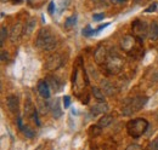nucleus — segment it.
I'll list each match as a JSON object with an SVG mask.
<instances>
[{
    "mask_svg": "<svg viewBox=\"0 0 158 150\" xmlns=\"http://www.w3.org/2000/svg\"><path fill=\"white\" fill-rule=\"evenodd\" d=\"M37 109L34 108V105H33V103L31 102V99H27V102H26V104H24V112H26V115L27 116H33V114L35 112Z\"/></svg>",
    "mask_w": 158,
    "mask_h": 150,
    "instance_id": "nucleus-20",
    "label": "nucleus"
},
{
    "mask_svg": "<svg viewBox=\"0 0 158 150\" xmlns=\"http://www.w3.org/2000/svg\"><path fill=\"white\" fill-rule=\"evenodd\" d=\"M7 58H9V55H7V52H5V51H1V61H7Z\"/></svg>",
    "mask_w": 158,
    "mask_h": 150,
    "instance_id": "nucleus-35",
    "label": "nucleus"
},
{
    "mask_svg": "<svg viewBox=\"0 0 158 150\" xmlns=\"http://www.w3.org/2000/svg\"><path fill=\"white\" fill-rule=\"evenodd\" d=\"M17 126H19V128H20L21 131L24 128V126H23V124H22V117H21V116L17 117Z\"/></svg>",
    "mask_w": 158,
    "mask_h": 150,
    "instance_id": "nucleus-34",
    "label": "nucleus"
},
{
    "mask_svg": "<svg viewBox=\"0 0 158 150\" xmlns=\"http://www.w3.org/2000/svg\"><path fill=\"white\" fill-rule=\"evenodd\" d=\"M112 121H113L112 115H102V117H100V120L98 121V126L100 128H105V127L110 126Z\"/></svg>",
    "mask_w": 158,
    "mask_h": 150,
    "instance_id": "nucleus-17",
    "label": "nucleus"
},
{
    "mask_svg": "<svg viewBox=\"0 0 158 150\" xmlns=\"http://www.w3.org/2000/svg\"><path fill=\"white\" fill-rule=\"evenodd\" d=\"M54 9H55V2H52V1H51V2L49 4V7H48V10H49V14H50V15H52V14H54Z\"/></svg>",
    "mask_w": 158,
    "mask_h": 150,
    "instance_id": "nucleus-32",
    "label": "nucleus"
},
{
    "mask_svg": "<svg viewBox=\"0 0 158 150\" xmlns=\"http://www.w3.org/2000/svg\"><path fill=\"white\" fill-rule=\"evenodd\" d=\"M150 124L146 119L139 117V119H133L130 121H128L127 124V132L130 137L133 138H140L145 132L147 131Z\"/></svg>",
    "mask_w": 158,
    "mask_h": 150,
    "instance_id": "nucleus-3",
    "label": "nucleus"
},
{
    "mask_svg": "<svg viewBox=\"0 0 158 150\" xmlns=\"http://www.w3.org/2000/svg\"><path fill=\"white\" fill-rule=\"evenodd\" d=\"M23 33H24V28H23V26L21 23L14 24L11 30H10V40L12 42H17L21 39V37L23 35Z\"/></svg>",
    "mask_w": 158,
    "mask_h": 150,
    "instance_id": "nucleus-9",
    "label": "nucleus"
},
{
    "mask_svg": "<svg viewBox=\"0 0 158 150\" xmlns=\"http://www.w3.org/2000/svg\"><path fill=\"white\" fill-rule=\"evenodd\" d=\"M35 26H37V19L35 18H32L29 19L24 27V34L26 35H31L33 33V30L35 29Z\"/></svg>",
    "mask_w": 158,
    "mask_h": 150,
    "instance_id": "nucleus-18",
    "label": "nucleus"
},
{
    "mask_svg": "<svg viewBox=\"0 0 158 150\" xmlns=\"http://www.w3.org/2000/svg\"><path fill=\"white\" fill-rule=\"evenodd\" d=\"M6 105L9 108V110L11 112H19V98L15 96H10L6 99Z\"/></svg>",
    "mask_w": 158,
    "mask_h": 150,
    "instance_id": "nucleus-13",
    "label": "nucleus"
},
{
    "mask_svg": "<svg viewBox=\"0 0 158 150\" xmlns=\"http://www.w3.org/2000/svg\"><path fill=\"white\" fill-rule=\"evenodd\" d=\"M100 85H101V90L103 91V93H106L107 96H113V94H116L118 92L116 86L108 80H102Z\"/></svg>",
    "mask_w": 158,
    "mask_h": 150,
    "instance_id": "nucleus-11",
    "label": "nucleus"
},
{
    "mask_svg": "<svg viewBox=\"0 0 158 150\" xmlns=\"http://www.w3.org/2000/svg\"><path fill=\"white\" fill-rule=\"evenodd\" d=\"M51 112H52V115L55 119H59L60 116L62 115V110L60 108V103H59V99L55 101V103L51 104Z\"/></svg>",
    "mask_w": 158,
    "mask_h": 150,
    "instance_id": "nucleus-19",
    "label": "nucleus"
},
{
    "mask_svg": "<svg viewBox=\"0 0 158 150\" xmlns=\"http://www.w3.org/2000/svg\"><path fill=\"white\" fill-rule=\"evenodd\" d=\"M69 105H71V98H69V96H64L63 97V107L69 108Z\"/></svg>",
    "mask_w": 158,
    "mask_h": 150,
    "instance_id": "nucleus-27",
    "label": "nucleus"
},
{
    "mask_svg": "<svg viewBox=\"0 0 158 150\" xmlns=\"http://www.w3.org/2000/svg\"><path fill=\"white\" fill-rule=\"evenodd\" d=\"M138 38L134 35H124L120 39V47L124 52L130 53L138 47Z\"/></svg>",
    "mask_w": 158,
    "mask_h": 150,
    "instance_id": "nucleus-7",
    "label": "nucleus"
},
{
    "mask_svg": "<svg viewBox=\"0 0 158 150\" xmlns=\"http://www.w3.org/2000/svg\"><path fill=\"white\" fill-rule=\"evenodd\" d=\"M49 87L50 86L45 80H41L38 84V92L44 99H49L50 98V89Z\"/></svg>",
    "mask_w": 158,
    "mask_h": 150,
    "instance_id": "nucleus-12",
    "label": "nucleus"
},
{
    "mask_svg": "<svg viewBox=\"0 0 158 150\" xmlns=\"http://www.w3.org/2000/svg\"><path fill=\"white\" fill-rule=\"evenodd\" d=\"M103 18H105V14H94V15H93V19H94V21L100 22V21H102Z\"/></svg>",
    "mask_w": 158,
    "mask_h": 150,
    "instance_id": "nucleus-28",
    "label": "nucleus"
},
{
    "mask_svg": "<svg viewBox=\"0 0 158 150\" xmlns=\"http://www.w3.org/2000/svg\"><path fill=\"white\" fill-rule=\"evenodd\" d=\"M83 77H84V75L81 73V70L79 68H76V70L73 73V93H76V96H78V97H80V91H84V87L88 82Z\"/></svg>",
    "mask_w": 158,
    "mask_h": 150,
    "instance_id": "nucleus-5",
    "label": "nucleus"
},
{
    "mask_svg": "<svg viewBox=\"0 0 158 150\" xmlns=\"http://www.w3.org/2000/svg\"><path fill=\"white\" fill-rule=\"evenodd\" d=\"M156 9H157V4L155 2V4H152L151 6H148L146 9V12H153V11H156Z\"/></svg>",
    "mask_w": 158,
    "mask_h": 150,
    "instance_id": "nucleus-30",
    "label": "nucleus"
},
{
    "mask_svg": "<svg viewBox=\"0 0 158 150\" xmlns=\"http://www.w3.org/2000/svg\"><path fill=\"white\" fill-rule=\"evenodd\" d=\"M46 79H48L49 86H50L55 92H59L60 90L62 89V82L60 81L57 77H55V76H52V75H49Z\"/></svg>",
    "mask_w": 158,
    "mask_h": 150,
    "instance_id": "nucleus-15",
    "label": "nucleus"
},
{
    "mask_svg": "<svg viewBox=\"0 0 158 150\" xmlns=\"http://www.w3.org/2000/svg\"><path fill=\"white\" fill-rule=\"evenodd\" d=\"M1 37H0V45L2 46L4 45V42H5V40H6V38H7V28L6 27H1Z\"/></svg>",
    "mask_w": 158,
    "mask_h": 150,
    "instance_id": "nucleus-22",
    "label": "nucleus"
},
{
    "mask_svg": "<svg viewBox=\"0 0 158 150\" xmlns=\"http://www.w3.org/2000/svg\"><path fill=\"white\" fill-rule=\"evenodd\" d=\"M148 38L152 41H157L158 40V23L157 22H152L148 27Z\"/></svg>",
    "mask_w": 158,
    "mask_h": 150,
    "instance_id": "nucleus-16",
    "label": "nucleus"
},
{
    "mask_svg": "<svg viewBox=\"0 0 158 150\" xmlns=\"http://www.w3.org/2000/svg\"><path fill=\"white\" fill-rule=\"evenodd\" d=\"M76 19H77V16H76V15H73V16L68 17V18H67V21L64 22V26H66L67 28H69V27L74 26V24H76Z\"/></svg>",
    "mask_w": 158,
    "mask_h": 150,
    "instance_id": "nucleus-23",
    "label": "nucleus"
},
{
    "mask_svg": "<svg viewBox=\"0 0 158 150\" xmlns=\"http://www.w3.org/2000/svg\"><path fill=\"white\" fill-rule=\"evenodd\" d=\"M22 132L26 134V137H28V138H33L34 137V132L31 130V127L29 126H24V128L22 130Z\"/></svg>",
    "mask_w": 158,
    "mask_h": 150,
    "instance_id": "nucleus-26",
    "label": "nucleus"
},
{
    "mask_svg": "<svg viewBox=\"0 0 158 150\" xmlns=\"http://www.w3.org/2000/svg\"><path fill=\"white\" fill-rule=\"evenodd\" d=\"M147 150H158V137H156L147 147Z\"/></svg>",
    "mask_w": 158,
    "mask_h": 150,
    "instance_id": "nucleus-25",
    "label": "nucleus"
},
{
    "mask_svg": "<svg viewBox=\"0 0 158 150\" xmlns=\"http://www.w3.org/2000/svg\"><path fill=\"white\" fill-rule=\"evenodd\" d=\"M131 28H133L134 37L138 38L140 41H142L145 38L148 37V28H147L146 22L140 21V19H135L134 23L131 24Z\"/></svg>",
    "mask_w": 158,
    "mask_h": 150,
    "instance_id": "nucleus-6",
    "label": "nucleus"
},
{
    "mask_svg": "<svg viewBox=\"0 0 158 150\" xmlns=\"http://www.w3.org/2000/svg\"><path fill=\"white\" fill-rule=\"evenodd\" d=\"M63 64V59L60 53H54L48 58L46 63H45V68L48 70H56Z\"/></svg>",
    "mask_w": 158,
    "mask_h": 150,
    "instance_id": "nucleus-8",
    "label": "nucleus"
},
{
    "mask_svg": "<svg viewBox=\"0 0 158 150\" xmlns=\"http://www.w3.org/2000/svg\"><path fill=\"white\" fill-rule=\"evenodd\" d=\"M107 56H108V50H106V47L103 45H100L99 47L95 50V62L98 64H105L107 61Z\"/></svg>",
    "mask_w": 158,
    "mask_h": 150,
    "instance_id": "nucleus-10",
    "label": "nucleus"
},
{
    "mask_svg": "<svg viewBox=\"0 0 158 150\" xmlns=\"http://www.w3.org/2000/svg\"><path fill=\"white\" fill-rule=\"evenodd\" d=\"M32 117H33V120L35 121V124H37L38 126H40V121H39V119H38V112H37V110L34 112V114H33V116H32Z\"/></svg>",
    "mask_w": 158,
    "mask_h": 150,
    "instance_id": "nucleus-33",
    "label": "nucleus"
},
{
    "mask_svg": "<svg viewBox=\"0 0 158 150\" xmlns=\"http://www.w3.org/2000/svg\"><path fill=\"white\" fill-rule=\"evenodd\" d=\"M125 150H142V149H141V147L138 145V144H130Z\"/></svg>",
    "mask_w": 158,
    "mask_h": 150,
    "instance_id": "nucleus-29",
    "label": "nucleus"
},
{
    "mask_svg": "<svg viewBox=\"0 0 158 150\" xmlns=\"http://www.w3.org/2000/svg\"><path fill=\"white\" fill-rule=\"evenodd\" d=\"M94 34H95V30H94L90 26H86V28L83 29V35H84V37H91V35H94Z\"/></svg>",
    "mask_w": 158,
    "mask_h": 150,
    "instance_id": "nucleus-24",
    "label": "nucleus"
},
{
    "mask_svg": "<svg viewBox=\"0 0 158 150\" xmlns=\"http://www.w3.org/2000/svg\"><path fill=\"white\" fill-rule=\"evenodd\" d=\"M91 92H93L94 97H95L98 101L105 102V94H103V91H102L101 89H99V87H93V89H91Z\"/></svg>",
    "mask_w": 158,
    "mask_h": 150,
    "instance_id": "nucleus-21",
    "label": "nucleus"
},
{
    "mask_svg": "<svg viewBox=\"0 0 158 150\" xmlns=\"http://www.w3.org/2000/svg\"><path fill=\"white\" fill-rule=\"evenodd\" d=\"M2 2H6V1H10V0H1Z\"/></svg>",
    "mask_w": 158,
    "mask_h": 150,
    "instance_id": "nucleus-36",
    "label": "nucleus"
},
{
    "mask_svg": "<svg viewBox=\"0 0 158 150\" xmlns=\"http://www.w3.org/2000/svg\"><path fill=\"white\" fill-rule=\"evenodd\" d=\"M106 67H107V70L111 73V74H118L119 72L122 70L123 68V64H124V59L120 57L117 51H114V49L108 52V56H107V61H106Z\"/></svg>",
    "mask_w": 158,
    "mask_h": 150,
    "instance_id": "nucleus-4",
    "label": "nucleus"
},
{
    "mask_svg": "<svg viewBox=\"0 0 158 150\" xmlns=\"http://www.w3.org/2000/svg\"><path fill=\"white\" fill-rule=\"evenodd\" d=\"M35 45L37 47L44 51H51L56 47L57 45V40L56 37L51 33L50 29L48 28H41L38 33V37L35 40Z\"/></svg>",
    "mask_w": 158,
    "mask_h": 150,
    "instance_id": "nucleus-1",
    "label": "nucleus"
},
{
    "mask_svg": "<svg viewBox=\"0 0 158 150\" xmlns=\"http://www.w3.org/2000/svg\"><path fill=\"white\" fill-rule=\"evenodd\" d=\"M108 112V105H107V103H105V102H100L98 104H95L93 108H91V114L94 115V116H96V115H100V114H105V112Z\"/></svg>",
    "mask_w": 158,
    "mask_h": 150,
    "instance_id": "nucleus-14",
    "label": "nucleus"
},
{
    "mask_svg": "<svg viewBox=\"0 0 158 150\" xmlns=\"http://www.w3.org/2000/svg\"><path fill=\"white\" fill-rule=\"evenodd\" d=\"M148 98L146 96H138V97H133V98H127L123 103L122 107V112L125 116H130L136 112L141 110L145 104L147 103Z\"/></svg>",
    "mask_w": 158,
    "mask_h": 150,
    "instance_id": "nucleus-2",
    "label": "nucleus"
},
{
    "mask_svg": "<svg viewBox=\"0 0 158 150\" xmlns=\"http://www.w3.org/2000/svg\"><path fill=\"white\" fill-rule=\"evenodd\" d=\"M110 24L108 23H106V24H101V26H99L98 28H96V30H95V34H98V33H100L102 29H105V28H107Z\"/></svg>",
    "mask_w": 158,
    "mask_h": 150,
    "instance_id": "nucleus-31",
    "label": "nucleus"
}]
</instances>
